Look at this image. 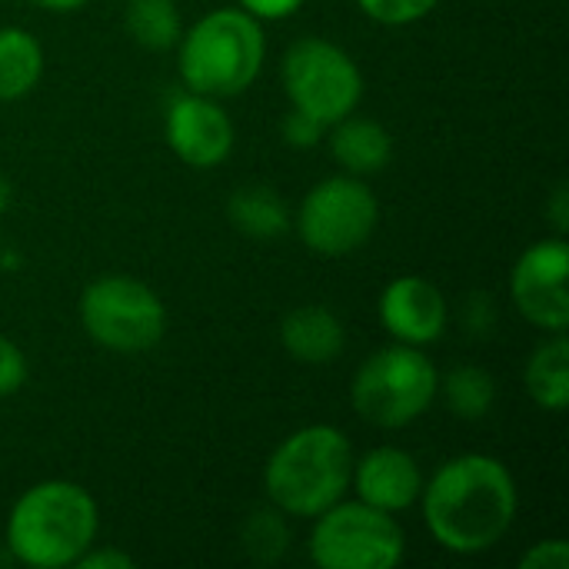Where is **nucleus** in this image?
Segmentation results:
<instances>
[{"instance_id": "f257e3e1", "label": "nucleus", "mask_w": 569, "mask_h": 569, "mask_svg": "<svg viewBox=\"0 0 569 569\" xmlns=\"http://www.w3.org/2000/svg\"><path fill=\"white\" fill-rule=\"evenodd\" d=\"M427 533L453 557H480L493 550L513 527L520 510L517 480L490 453H460L423 480L420 500Z\"/></svg>"}, {"instance_id": "f03ea898", "label": "nucleus", "mask_w": 569, "mask_h": 569, "mask_svg": "<svg viewBox=\"0 0 569 569\" xmlns=\"http://www.w3.org/2000/svg\"><path fill=\"white\" fill-rule=\"evenodd\" d=\"M100 510L73 480H43L23 490L7 517L3 547L30 569H67L97 543Z\"/></svg>"}, {"instance_id": "7ed1b4c3", "label": "nucleus", "mask_w": 569, "mask_h": 569, "mask_svg": "<svg viewBox=\"0 0 569 569\" xmlns=\"http://www.w3.org/2000/svg\"><path fill=\"white\" fill-rule=\"evenodd\" d=\"M353 480V447L343 430L310 423L293 430L267 460L263 490L283 517L313 520L340 503Z\"/></svg>"}, {"instance_id": "20e7f679", "label": "nucleus", "mask_w": 569, "mask_h": 569, "mask_svg": "<svg viewBox=\"0 0 569 569\" xmlns=\"http://www.w3.org/2000/svg\"><path fill=\"white\" fill-rule=\"evenodd\" d=\"M263 60V27L243 7L210 10L177 40V67L183 87L213 100L243 93L260 77Z\"/></svg>"}, {"instance_id": "39448f33", "label": "nucleus", "mask_w": 569, "mask_h": 569, "mask_svg": "<svg viewBox=\"0 0 569 569\" xmlns=\"http://www.w3.org/2000/svg\"><path fill=\"white\" fill-rule=\"evenodd\" d=\"M440 393V373L433 360L410 343L373 350L353 373V410L383 430H400L420 420Z\"/></svg>"}, {"instance_id": "423d86ee", "label": "nucleus", "mask_w": 569, "mask_h": 569, "mask_svg": "<svg viewBox=\"0 0 569 569\" xmlns=\"http://www.w3.org/2000/svg\"><path fill=\"white\" fill-rule=\"evenodd\" d=\"M80 327L103 350L143 353L163 340L167 307L143 280L107 273L83 287Z\"/></svg>"}, {"instance_id": "0eeeda50", "label": "nucleus", "mask_w": 569, "mask_h": 569, "mask_svg": "<svg viewBox=\"0 0 569 569\" xmlns=\"http://www.w3.org/2000/svg\"><path fill=\"white\" fill-rule=\"evenodd\" d=\"M403 553V527L363 500H340L313 517L310 560L320 569H397Z\"/></svg>"}, {"instance_id": "6e6552de", "label": "nucleus", "mask_w": 569, "mask_h": 569, "mask_svg": "<svg viewBox=\"0 0 569 569\" xmlns=\"http://www.w3.org/2000/svg\"><path fill=\"white\" fill-rule=\"evenodd\" d=\"M283 90L293 110L333 127L363 100V73L357 60L327 37H300L287 47L280 63Z\"/></svg>"}, {"instance_id": "1a4fd4ad", "label": "nucleus", "mask_w": 569, "mask_h": 569, "mask_svg": "<svg viewBox=\"0 0 569 569\" xmlns=\"http://www.w3.org/2000/svg\"><path fill=\"white\" fill-rule=\"evenodd\" d=\"M380 203L363 177L337 173L320 180L297 207L293 227L307 250L327 260L357 253L377 230Z\"/></svg>"}, {"instance_id": "9d476101", "label": "nucleus", "mask_w": 569, "mask_h": 569, "mask_svg": "<svg viewBox=\"0 0 569 569\" xmlns=\"http://www.w3.org/2000/svg\"><path fill=\"white\" fill-rule=\"evenodd\" d=\"M569 247L567 240L547 237L530 243L510 273V297L517 310L543 333H567L569 327Z\"/></svg>"}, {"instance_id": "9b49d317", "label": "nucleus", "mask_w": 569, "mask_h": 569, "mask_svg": "<svg viewBox=\"0 0 569 569\" xmlns=\"http://www.w3.org/2000/svg\"><path fill=\"white\" fill-rule=\"evenodd\" d=\"M163 133L170 150L197 170H213L233 153V123L220 100L203 93H177L167 107Z\"/></svg>"}, {"instance_id": "f8f14e48", "label": "nucleus", "mask_w": 569, "mask_h": 569, "mask_svg": "<svg viewBox=\"0 0 569 569\" xmlns=\"http://www.w3.org/2000/svg\"><path fill=\"white\" fill-rule=\"evenodd\" d=\"M380 323L397 343L427 347L437 343L447 330L450 310L443 290L427 277H397L380 293Z\"/></svg>"}, {"instance_id": "ddd939ff", "label": "nucleus", "mask_w": 569, "mask_h": 569, "mask_svg": "<svg viewBox=\"0 0 569 569\" xmlns=\"http://www.w3.org/2000/svg\"><path fill=\"white\" fill-rule=\"evenodd\" d=\"M357 500L383 510V513H403L420 500L423 473L417 460L400 447H377L353 460V480Z\"/></svg>"}, {"instance_id": "4468645a", "label": "nucleus", "mask_w": 569, "mask_h": 569, "mask_svg": "<svg viewBox=\"0 0 569 569\" xmlns=\"http://www.w3.org/2000/svg\"><path fill=\"white\" fill-rule=\"evenodd\" d=\"M280 343L283 350L307 367L333 363L347 347V330L340 317L320 303H303L290 310L280 323Z\"/></svg>"}, {"instance_id": "2eb2a0df", "label": "nucleus", "mask_w": 569, "mask_h": 569, "mask_svg": "<svg viewBox=\"0 0 569 569\" xmlns=\"http://www.w3.org/2000/svg\"><path fill=\"white\" fill-rule=\"evenodd\" d=\"M333 160L353 177H373L393 160V137L383 123L357 117V110L333 123L330 130Z\"/></svg>"}, {"instance_id": "dca6fc26", "label": "nucleus", "mask_w": 569, "mask_h": 569, "mask_svg": "<svg viewBox=\"0 0 569 569\" xmlns=\"http://www.w3.org/2000/svg\"><path fill=\"white\" fill-rule=\"evenodd\" d=\"M527 393L540 410L563 413L569 403L567 333H550L527 360Z\"/></svg>"}, {"instance_id": "f3484780", "label": "nucleus", "mask_w": 569, "mask_h": 569, "mask_svg": "<svg viewBox=\"0 0 569 569\" xmlns=\"http://www.w3.org/2000/svg\"><path fill=\"white\" fill-rule=\"evenodd\" d=\"M43 77V47L23 27H0V100H23Z\"/></svg>"}, {"instance_id": "a211bd4d", "label": "nucleus", "mask_w": 569, "mask_h": 569, "mask_svg": "<svg viewBox=\"0 0 569 569\" xmlns=\"http://www.w3.org/2000/svg\"><path fill=\"white\" fill-rule=\"evenodd\" d=\"M227 213L233 220V227L247 237H260V240H270V237H280L290 230V210L283 203V197L263 183H253V187H240L230 203H227Z\"/></svg>"}, {"instance_id": "6ab92c4d", "label": "nucleus", "mask_w": 569, "mask_h": 569, "mask_svg": "<svg viewBox=\"0 0 569 569\" xmlns=\"http://www.w3.org/2000/svg\"><path fill=\"white\" fill-rule=\"evenodd\" d=\"M443 400L460 420H483L497 403V380L483 367H457L440 380Z\"/></svg>"}, {"instance_id": "aec40b11", "label": "nucleus", "mask_w": 569, "mask_h": 569, "mask_svg": "<svg viewBox=\"0 0 569 569\" xmlns=\"http://www.w3.org/2000/svg\"><path fill=\"white\" fill-rule=\"evenodd\" d=\"M127 30L147 50L177 47V40L183 33L177 0H130L127 3Z\"/></svg>"}, {"instance_id": "412c9836", "label": "nucleus", "mask_w": 569, "mask_h": 569, "mask_svg": "<svg viewBox=\"0 0 569 569\" xmlns=\"http://www.w3.org/2000/svg\"><path fill=\"white\" fill-rule=\"evenodd\" d=\"M287 523H283V513L273 507V510H260L247 520V530H243V543H247V553L270 563V560H280L287 553Z\"/></svg>"}, {"instance_id": "4be33fe9", "label": "nucleus", "mask_w": 569, "mask_h": 569, "mask_svg": "<svg viewBox=\"0 0 569 569\" xmlns=\"http://www.w3.org/2000/svg\"><path fill=\"white\" fill-rule=\"evenodd\" d=\"M440 0H357V7L383 23V27H407V23H417L423 17H430L437 10Z\"/></svg>"}, {"instance_id": "5701e85b", "label": "nucleus", "mask_w": 569, "mask_h": 569, "mask_svg": "<svg viewBox=\"0 0 569 569\" xmlns=\"http://www.w3.org/2000/svg\"><path fill=\"white\" fill-rule=\"evenodd\" d=\"M327 123H320L317 117H310V113H303V110H293L290 107V113L283 117V140L290 143V147H297V150H310V147H317L323 137H327Z\"/></svg>"}, {"instance_id": "b1692460", "label": "nucleus", "mask_w": 569, "mask_h": 569, "mask_svg": "<svg viewBox=\"0 0 569 569\" xmlns=\"http://www.w3.org/2000/svg\"><path fill=\"white\" fill-rule=\"evenodd\" d=\"M27 383V357L23 350L0 333V397H13Z\"/></svg>"}, {"instance_id": "393cba45", "label": "nucleus", "mask_w": 569, "mask_h": 569, "mask_svg": "<svg viewBox=\"0 0 569 569\" xmlns=\"http://www.w3.org/2000/svg\"><path fill=\"white\" fill-rule=\"evenodd\" d=\"M523 569H567L569 567V547L567 540H540L533 543L523 560H520Z\"/></svg>"}, {"instance_id": "a878e982", "label": "nucleus", "mask_w": 569, "mask_h": 569, "mask_svg": "<svg viewBox=\"0 0 569 569\" xmlns=\"http://www.w3.org/2000/svg\"><path fill=\"white\" fill-rule=\"evenodd\" d=\"M80 569H133V557L117 547H90L80 560Z\"/></svg>"}, {"instance_id": "bb28decb", "label": "nucleus", "mask_w": 569, "mask_h": 569, "mask_svg": "<svg viewBox=\"0 0 569 569\" xmlns=\"http://www.w3.org/2000/svg\"><path fill=\"white\" fill-rule=\"evenodd\" d=\"M240 7L257 20H287L303 7V0H240Z\"/></svg>"}, {"instance_id": "cd10ccee", "label": "nucleus", "mask_w": 569, "mask_h": 569, "mask_svg": "<svg viewBox=\"0 0 569 569\" xmlns=\"http://www.w3.org/2000/svg\"><path fill=\"white\" fill-rule=\"evenodd\" d=\"M569 197H567V183H560L557 190H553V197H550V217H553V227H557V233L563 237L569 227Z\"/></svg>"}, {"instance_id": "c85d7f7f", "label": "nucleus", "mask_w": 569, "mask_h": 569, "mask_svg": "<svg viewBox=\"0 0 569 569\" xmlns=\"http://www.w3.org/2000/svg\"><path fill=\"white\" fill-rule=\"evenodd\" d=\"M30 3H37L40 10H50V13H73V10H80L87 0H30Z\"/></svg>"}, {"instance_id": "c756f323", "label": "nucleus", "mask_w": 569, "mask_h": 569, "mask_svg": "<svg viewBox=\"0 0 569 569\" xmlns=\"http://www.w3.org/2000/svg\"><path fill=\"white\" fill-rule=\"evenodd\" d=\"M10 200H13V190H10V183L0 177V210H7V207H10Z\"/></svg>"}]
</instances>
